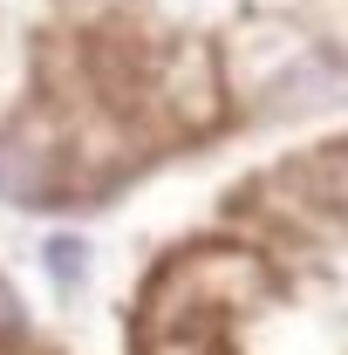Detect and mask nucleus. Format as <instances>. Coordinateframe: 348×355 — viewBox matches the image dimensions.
Returning <instances> with one entry per match:
<instances>
[{"mask_svg": "<svg viewBox=\"0 0 348 355\" xmlns=\"http://www.w3.org/2000/svg\"><path fill=\"white\" fill-rule=\"evenodd\" d=\"M21 328V301H14V287L0 280V335H14Z\"/></svg>", "mask_w": 348, "mask_h": 355, "instance_id": "1", "label": "nucleus"}]
</instances>
